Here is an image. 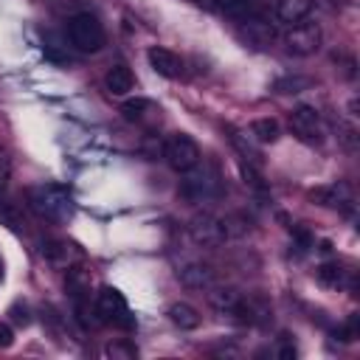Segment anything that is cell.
I'll return each instance as SVG.
<instances>
[{"label":"cell","mask_w":360,"mask_h":360,"mask_svg":"<svg viewBox=\"0 0 360 360\" xmlns=\"http://www.w3.org/2000/svg\"><path fill=\"white\" fill-rule=\"evenodd\" d=\"M14 343V332L8 323H0V349H8Z\"/></svg>","instance_id":"obj_29"},{"label":"cell","mask_w":360,"mask_h":360,"mask_svg":"<svg viewBox=\"0 0 360 360\" xmlns=\"http://www.w3.org/2000/svg\"><path fill=\"white\" fill-rule=\"evenodd\" d=\"M278 357H281V360H290V357H295V346H292L290 340H281V349H278Z\"/></svg>","instance_id":"obj_32"},{"label":"cell","mask_w":360,"mask_h":360,"mask_svg":"<svg viewBox=\"0 0 360 360\" xmlns=\"http://www.w3.org/2000/svg\"><path fill=\"white\" fill-rule=\"evenodd\" d=\"M28 200H31V208L45 217V219H53V222H62L73 214V200L70 194L62 188V186H37L28 191Z\"/></svg>","instance_id":"obj_1"},{"label":"cell","mask_w":360,"mask_h":360,"mask_svg":"<svg viewBox=\"0 0 360 360\" xmlns=\"http://www.w3.org/2000/svg\"><path fill=\"white\" fill-rule=\"evenodd\" d=\"M309 200L318 202V205H326V208H340V211H349L352 208V191L346 183H326V186H318L309 191Z\"/></svg>","instance_id":"obj_9"},{"label":"cell","mask_w":360,"mask_h":360,"mask_svg":"<svg viewBox=\"0 0 360 360\" xmlns=\"http://www.w3.org/2000/svg\"><path fill=\"white\" fill-rule=\"evenodd\" d=\"M292 236L298 239V245H301V248H309V245H312V236H309L304 228H292Z\"/></svg>","instance_id":"obj_30"},{"label":"cell","mask_w":360,"mask_h":360,"mask_svg":"<svg viewBox=\"0 0 360 360\" xmlns=\"http://www.w3.org/2000/svg\"><path fill=\"white\" fill-rule=\"evenodd\" d=\"M65 284H68V290L73 292V298L79 301V298L90 290V276H87L82 267H73V264H70V267H68V276H65Z\"/></svg>","instance_id":"obj_19"},{"label":"cell","mask_w":360,"mask_h":360,"mask_svg":"<svg viewBox=\"0 0 360 360\" xmlns=\"http://www.w3.org/2000/svg\"><path fill=\"white\" fill-rule=\"evenodd\" d=\"M312 11V0H278L276 3V17L287 25H295L301 20H307Z\"/></svg>","instance_id":"obj_13"},{"label":"cell","mask_w":360,"mask_h":360,"mask_svg":"<svg viewBox=\"0 0 360 360\" xmlns=\"http://www.w3.org/2000/svg\"><path fill=\"white\" fill-rule=\"evenodd\" d=\"M208 301L217 312L222 315H233V309L242 304V292H236L233 287H208Z\"/></svg>","instance_id":"obj_15"},{"label":"cell","mask_w":360,"mask_h":360,"mask_svg":"<svg viewBox=\"0 0 360 360\" xmlns=\"http://www.w3.org/2000/svg\"><path fill=\"white\" fill-rule=\"evenodd\" d=\"M222 225H225V233L228 236H242V233L250 231V219L245 214H231V217L222 219Z\"/></svg>","instance_id":"obj_22"},{"label":"cell","mask_w":360,"mask_h":360,"mask_svg":"<svg viewBox=\"0 0 360 360\" xmlns=\"http://www.w3.org/2000/svg\"><path fill=\"white\" fill-rule=\"evenodd\" d=\"M45 53H48L51 59H62V56H65V51H62V45H59V39H56L53 34H45Z\"/></svg>","instance_id":"obj_27"},{"label":"cell","mask_w":360,"mask_h":360,"mask_svg":"<svg viewBox=\"0 0 360 360\" xmlns=\"http://www.w3.org/2000/svg\"><path fill=\"white\" fill-rule=\"evenodd\" d=\"M188 236H191V242L200 245V248H219V245L228 239L222 219L214 217V214H208V211L191 217V222H188Z\"/></svg>","instance_id":"obj_7"},{"label":"cell","mask_w":360,"mask_h":360,"mask_svg":"<svg viewBox=\"0 0 360 360\" xmlns=\"http://www.w3.org/2000/svg\"><path fill=\"white\" fill-rule=\"evenodd\" d=\"M290 129L292 135H298L304 143H318L323 138V127H321V112L309 104H298L290 112Z\"/></svg>","instance_id":"obj_8"},{"label":"cell","mask_w":360,"mask_h":360,"mask_svg":"<svg viewBox=\"0 0 360 360\" xmlns=\"http://www.w3.org/2000/svg\"><path fill=\"white\" fill-rule=\"evenodd\" d=\"M250 132L259 143H273L278 138V121L276 118H256L250 124Z\"/></svg>","instance_id":"obj_18"},{"label":"cell","mask_w":360,"mask_h":360,"mask_svg":"<svg viewBox=\"0 0 360 360\" xmlns=\"http://www.w3.org/2000/svg\"><path fill=\"white\" fill-rule=\"evenodd\" d=\"M214 8H222L233 20H262V3L259 0H214Z\"/></svg>","instance_id":"obj_12"},{"label":"cell","mask_w":360,"mask_h":360,"mask_svg":"<svg viewBox=\"0 0 360 360\" xmlns=\"http://www.w3.org/2000/svg\"><path fill=\"white\" fill-rule=\"evenodd\" d=\"M96 312L101 321L107 323H115V326H135V318L129 315V307H127V298L115 290V287H101L98 298H96Z\"/></svg>","instance_id":"obj_5"},{"label":"cell","mask_w":360,"mask_h":360,"mask_svg":"<svg viewBox=\"0 0 360 360\" xmlns=\"http://www.w3.org/2000/svg\"><path fill=\"white\" fill-rule=\"evenodd\" d=\"M146 59H149L152 70L160 73V76H166V79H177V76L183 73V62H180V56H177L174 51H169V48L155 45V48H149Z\"/></svg>","instance_id":"obj_11"},{"label":"cell","mask_w":360,"mask_h":360,"mask_svg":"<svg viewBox=\"0 0 360 360\" xmlns=\"http://www.w3.org/2000/svg\"><path fill=\"white\" fill-rule=\"evenodd\" d=\"M298 87H307V79L287 76V79H278V82H276V90H278V93H298Z\"/></svg>","instance_id":"obj_25"},{"label":"cell","mask_w":360,"mask_h":360,"mask_svg":"<svg viewBox=\"0 0 360 360\" xmlns=\"http://www.w3.org/2000/svg\"><path fill=\"white\" fill-rule=\"evenodd\" d=\"M177 278H180V284L188 287V290H208V287H214L217 273H214V267L205 264V262H186V264H180Z\"/></svg>","instance_id":"obj_10"},{"label":"cell","mask_w":360,"mask_h":360,"mask_svg":"<svg viewBox=\"0 0 360 360\" xmlns=\"http://www.w3.org/2000/svg\"><path fill=\"white\" fill-rule=\"evenodd\" d=\"M284 45H287V51L295 53V56H312V53H318L321 45H323V31H321L318 22L301 20V22H295V25H290V31L284 34Z\"/></svg>","instance_id":"obj_3"},{"label":"cell","mask_w":360,"mask_h":360,"mask_svg":"<svg viewBox=\"0 0 360 360\" xmlns=\"http://www.w3.org/2000/svg\"><path fill=\"white\" fill-rule=\"evenodd\" d=\"M104 84H107V90H110L112 96H127V93L132 90L135 79H132V70H129L127 65H112V68L107 70V76H104Z\"/></svg>","instance_id":"obj_16"},{"label":"cell","mask_w":360,"mask_h":360,"mask_svg":"<svg viewBox=\"0 0 360 360\" xmlns=\"http://www.w3.org/2000/svg\"><path fill=\"white\" fill-rule=\"evenodd\" d=\"M242 174H245V180L256 188V191H262L264 188V183H262V177H259V172L253 169V166H248V163H242Z\"/></svg>","instance_id":"obj_28"},{"label":"cell","mask_w":360,"mask_h":360,"mask_svg":"<svg viewBox=\"0 0 360 360\" xmlns=\"http://www.w3.org/2000/svg\"><path fill=\"white\" fill-rule=\"evenodd\" d=\"M11 318H14V323H22V326H25V323H28V312H25V307H20V304L11 307Z\"/></svg>","instance_id":"obj_31"},{"label":"cell","mask_w":360,"mask_h":360,"mask_svg":"<svg viewBox=\"0 0 360 360\" xmlns=\"http://www.w3.org/2000/svg\"><path fill=\"white\" fill-rule=\"evenodd\" d=\"M42 256H45L51 264L68 270V267L79 259V250H76L70 242H45V245H42Z\"/></svg>","instance_id":"obj_14"},{"label":"cell","mask_w":360,"mask_h":360,"mask_svg":"<svg viewBox=\"0 0 360 360\" xmlns=\"http://www.w3.org/2000/svg\"><path fill=\"white\" fill-rule=\"evenodd\" d=\"M8 180H11V155L0 146V191L8 186Z\"/></svg>","instance_id":"obj_26"},{"label":"cell","mask_w":360,"mask_h":360,"mask_svg":"<svg viewBox=\"0 0 360 360\" xmlns=\"http://www.w3.org/2000/svg\"><path fill=\"white\" fill-rule=\"evenodd\" d=\"M104 357H112V360H135L138 357V349L129 340H112V343L104 346Z\"/></svg>","instance_id":"obj_20"},{"label":"cell","mask_w":360,"mask_h":360,"mask_svg":"<svg viewBox=\"0 0 360 360\" xmlns=\"http://www.w3.org/2000/svg\"><path fill=\"white\" fill-rule=\"evenodd\" d=\"M146 110H152V101H146V98H129L124 104V118L127 121H141Z\"/></svg>","instance_id":"obj_23"},{"label":"cell","mask_w":360,"mask_h":360,"mask_svg":"<svg viewBox=\"0 0 360 360\" xmlns=\"http://www.w3.org/2000/svg\"><path fill=\"white\" fill-rule=\"evenodd\" d=\"M163 158H166V163L174 169V172H188V169H194V166H200V149H197V143L188 138V135H172L166 143H163Z\"/></svg>","instance_id":"obj_6"},{"label":"cell","mask_w":360,"mask_h":360,"mask_svg":"<svg viewBox=\"0 0 360 360\" xmlns=\"http://www.w3.org/2000/svg\"><path fill=\"white\" fill-rule=\"evenodd\" d=\"M20 211L11 205V202H6V200H0V225H8L11 231H17L20 228Z\"/></svg>","instance_id":"obj_24"},{"label":"cell","mask_w":360,"mask_h":360,"mask_svg":"<svg viewBox=\"0 0 360 360\" xmlns=\"http://www.w3.org/2000/svg\"><path fill=\"white\" fill-rule=\"evenodd\" d=\"M169 321H172L174 326H180V329H197V326H200V312H197L191 304L177 301V304L169 307Z\"/></svg>","instance_id":"obj_17"},{"label":"cell","mask_w":360,"mask_h":360,"mask_svg":"<svg viewBox=\"0 0 360 360\" xmlns=\"http://www.w3.org/2000/svg\"><path fill=\"white\" fill-rule=\"evenodd\" d=\"M68 39L82 53H96L104 45V28L90 11H79L68 20Z\"/></svg>","instance_id":"obj_2"},{"label":"cell","mask_w":360,"mask_h":360,"mask_svg":"<svg viewBox=\"0 0 360 360\" xmlns=\"http://www.w3.org/2000/svg\"><path fill=\"white\" fill-rule=\"evenodd\" d=\"M318 281L326 284V287H340L346 281V273L340 264H321L318 267Z\"/></svg>","instance_id":"obj_21"},{"label":"cell","mask_w":360,"mask_h":360,"mask_svg":"<svg viewBox=\"0 0 360 360\" xmlns=\"http://www.w3.org/2000/svg\"><path fill=\"white\" fill-rule=\"evenodd\" d=\"M186 177L180 180V194L188 200V202H205V200H211V197H217V191H219V180H217V174L211 172V169H188V172H183Z\"/></svg>","instance_id":"obj_4"},{"label":"cell","mask_w":360,"mask_h":360,"mask_svg":"<svg viewBox=\"0 0 360 360\" xmlns=\"http://www.w3.org/2000/svg\"><path fill=\"white\" fill-rule=\"evenodd\" d=\"M0 278H3V262H0Z\"/></svg>","instance_id":"obj_33"}]
</instances>
